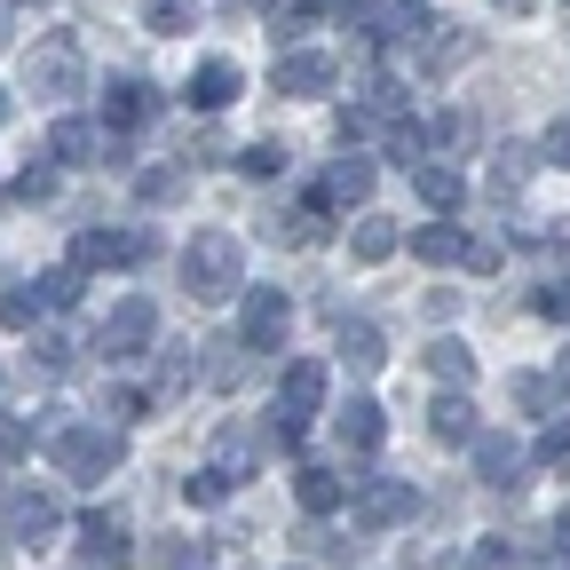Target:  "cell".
<instances>
[{
	"label": "cell",
	"instance_id": "8fae6325",
	"mask_svg": "<svg viewBox=\"0 0 570 570\" xmlns=\"http://www.w3.org/2000/svg\"><path fill=\"white\" fill-rule=\"evenodd\" d=\"M262 230H269L277 246H317V238H333V198H325V190H302L294 206H277Z\"/></svg>",
	"mask_w": 570,
	"mask_h": 570
},
{
	"label": "cell",
	"instance_id": "74e56055",
	"mask_svg": "<svg viewBox=\"0 0 570 570\" xmlns=\"http://www.w3.org/2000/svg\"><path fill=\"white\" fill-rule=\"evenodd\" d=\"M151 412V396L142 389H104V428H127V420H142Z\"/></svg>",
	"mask_w": 570,
	"mask_h": 570
},
{
	"label": "cell",
	"instance_id": "f35d334b",
	"mask_svg": "<svg viewBox=\"0 0 570 570\" xmlns=\"http://www.w3.org/2000/svg\"><path fill=\"white\" fill-rule=\"evenodd\" d=\"M539 468H570V420H547L539 428V452H531Z\"/></svg>",
	"mask_w": 570,
	"mask_h": 570
},
{
	"label": "cell",
	"instance_id": "603a6c76",
	"mask_svg": "<svg viewBox=\"0 0 570 570\" xmlns=\"http://www.w3.org/2000/svg\"><path fill=\"white\" fill-rule=\"evenodd\" d=\"M531 167H539V142H499V159H491V198H515L523 183H531Z\"/></svg>",
	"mask_w": 570,
	"mask_h": 570
},
{
	"label": "cell",
	"instance_id": "9c48e42d",
	"mask_svg": "<svg viewBox=\"0 0 570 570\" xmlns=\"http://www.w3.org/2000/svg\"><path fill=\"white\" fill-rule=\"evenodd\" d=\"M412 515H420V491L412 483H389V475L356 483V523H365V531H404Z\"/></svg>",
	"mask_w": 570,
	"mask_h": 570
},
{
	"label": "cell",
	"instance_id": "5bb4252c",
	"mask_svg": "<svg viewBox=\"0 0 570 570\" xmlns=\"http://www.w3.org/2000/svg\"><path fill=\"white\" fill-rule=\"evenodd\" d=\"M428 32H436V9H428V0H396V9H381V24H373V40L381 48H412V63H420Z\"/></svg>",
	"mask_w": 570,
	"mask_h": 570
},
{
	"label": "cell",
	"instance_id": "d590c367",
	"mask_svg": "<svg viewBox=\"0 0 570 570\" xmlns=\"http://www.w3.org/2000/svg\"><path fill=\"white\" fill-rule=\"evenodd\" d=\"M40 302H48V309H71V302H80V269H71V262L40 269Z\"/></svg>",
	"mask_w": 570,
	"mask_h": 570
},
{
	"label": "cell",
	"instance_id": "680465c9",
	"mask_svg": "<svg viewBox=\"0 0 570 570\" xmlns=\"http://www.w3.org/2000/svg\"><path fill=\"white\" fill-rule=\"evenodd\" d=\"M9 9H24V0H9Z\"/></svg>",
	"mask_w": 570,
	"mask_h": 570
},
{
	"label": "cell",
	"instance_id": "83f0119b",
	"mask_svg": "<svg viewBox=\"0 0 570 570\" xmlns=\"http://www.w3.org/2000/svg\"><path fill=\"white\" fill-rule=\"evenodd\" d=\"M412 190H420V206H436V214H460V198H468V183H460L452 167H436V159L412 175Z\"/></svg>",
	"mask_w": 570,
	"mask_h": 570
},
{
	"label": "cell",
	"instance_id": "db71d44e",
	"mask_svg": "<svg viewBox=\"0 0 570 570\" xmlns=\"http://www.w3.org/2000/svg\"><path fill=\"white\" fill-rule=\"evenodd\" d=\"M9 24H17V9H9V0H0V48H9V40H17Z\"/></svg>",
	"mask_w": 570,
	"mask_h": 570
},
{
	"label": "cell",
	"instance_id": "91938a15",
	"mask_svg": "<svg viewBox=\"0 0 570 570\" xmlns=\"http://www.w3.org/2000/svg\"><path fill=\"white\" fill-rule=\"evenodd\" d=\"M294 570H302V562H294Z\"/></svg>",
	"mask_w": 570,
	"mask_h": 570
},
{
	"label": "cell",
	"instance_id": "11a10c76",
	"mask_svg": "<svg viewBox=\"0 0 570 570\" xmlns=\"http://www.w3.org/2000/svg\"><path fill=\"white\" fill-rule=\"evenodd\" d=\"M554 381H562V389H570V348H562V365H554Z\"/></svg>",
	"mask_w": 570,
	"mask_h": 570
},
{
	"label": "cell",
	"instance_id": "6da1fadb",
	"mask_svg": "<svg viewBox=\"0 0 570 570\" xmlns=\"http://www.w3.org/2000/svg\"><path fill=\"white\" fill-rule=\"evenodd\" d=\"M183 285L198 302H230V294H246V238H230V230H198L190 246H183Z\"/></svg>",
	"mask_w": 570,
	"mask_h": 570
},
{
	"label": "cell",
	"instance_id": "ac0fdd59",
	"mask_svg": "<svg viewBox=\"0 0 570 570\" xmlns=\"http://www.w3.org/2000/svg\"><path fill=\"white\" fill-rule=\"evenodd\" d=\"M468 56H475V24L436 17V32H428V48H420V71H436V80H444V71H460Z\"/></svg>",
	"mask_w": 570,
	"mask_h": 570
},
{
	"label": "cell",
	"instance_id": "f1b7e54d",
	"mask_svg": "<svg viewBox=\"0 0 570 570\" xmlns=\"http://www.w3.org/2000/svg\"><path fill=\"white\" fill-rule=\"evenodd\" d=\"M341 356H348L356 373H381V365H389V341H381V325H365V317H356V325H341Z\"/></svg>",
	"mask_w": 570,
	"mask_h": 570
},
{
	"label": "cell",
	"instance_id": "f546056e",
	"mask_svg": "<svg viewBox=\"0 0 570 570\" xmlns=\"http://www.w3.org/2000/svg\"><path fill=\"white\" fill-rule=\"evenodd\" d=\"M420 365L436 373V381L460 389V381H475V348H468V341H428V348H420Z\"/></svg>",
	"mask_w": 570,
	"mask_h": 570
},
{
	"label": "cell",
	"instance_id": "9f6ffc18",
	"mask_svg": "<svg viewBox=\"0 0 570 570\" xmlns=\"http://www.w3.org/2000/svg\"><path fill=\"white\" fill-rule=\"evenodd\" d=\"M554 531H562V539H554V547H570V508H562V523H554Z\"/></svg>",
	"mask_w": 570,
	"mask_h": 570
},
{
	"label": "cell",
	"instance_id": "8d00e7d4",
	"mask_svg": "<svg viewBox=\"0 0 570 570\" xmlns=\"http://www.w3.org/2000/svg\"><path fill=\"white\" fill-rule=\"evenodd\" d=\"M554 396H562L554 373H515V404H523V412H554Z\"/></svg>",
	"mask_w": 570,
	"mask_h": 570
},
{
	"label": "cell",
	"instance_id": "e0dca14e",
	"mask_svg": "<svg viewBox=\"0 0 570 570\" xmlns=\"http://www.w3.org/2000/svg\"><path fill=\"white\" fill-rule=\"evenodd\" d=\"M80 554H88V570H127L135 562V539H127L119 515H88L80 523Z\"/></svg>",
	"mask_w": 570,
	"mask_h": 570
},
{
	"label": "cell",
	"instance_id": "7bdbcfd3",
	"mask_svg": "<svg viewBox=\"0 0 570 570\" xmlns=\"http://www.w3.org/2000/svg\"><path fill=\"white\" fill-rule=\"evenodd\" d=\"M175 190H183V175H167V167H151V175H135V198H142V206H167Z\"/></svg>",
	"mask_w": 570,
	"mask_h": 570
},
{
	"label": "cell",
	"instance_id": "1f68e13d",
	"mask_svg": "<svg viewBox=\"0 0 570 570\" xmlns=\"http://www.w3.org/2000/svg\"><path fill=\"white\" fill-rule=\"evenodd\" d=\"M24 373L63 381V373H71V341H63V333H32V348H24Z\"/></svg>",
	"mask_w": 570,
	"mask_h": 570
},
{
	"label": "cell",
	"instance_id": "ee69618b",
	"mask_svg": "<svg viewBox=\"0 0 570 570\" xmlns=\"http://www.w3.org/2000/svg\"><path fill=\"white\" fill-rule=\"evenodd\" d=\"M539 159H547V167H570V119H554V127L539 135Z\"/></svg>",
	"mask_w": 570,
	"mask_h": 570
},
{
	"label": "cell",
	"instance_id": "30bf717a",
	"mask_svg": "<svg viewBox=\"0 0 570 570\" xmlns=\"http://www.w3.org/2000/svg\"><path fill=\"white\" fill-rule=\"evenodd\" d=\"M333 80H341V63H333L325 48H285V56H277V71H269V88H277V96H294V104L325 96Z\"/></svg>",
	"mask_w": 570,
	"mask_h": 570
},
{
	"label": "cell",
	"instance_id": "5b68a950",
	"mask_svg": "<svg viewBox=\"0 0 570 570\" xmlns=\"http://www.w3.org/2000/svg\"><path fill=\"white\" fill-rule=\"evenodd\" d=\"M285 333H294V302H285V285H246V294H238V348L269 356V348H285Z\"/></svg>",
	"mask_w": 570,
	"mask_h": 570
},
{
	"label": "cell",
	"instance_id": "d6a6232c",
	"mask_svg": "<svg viewBox=\"0 0 570 570\" xmlns=\"http://www.w3.org/2000/svg\"><path fill=\"white\" fill-rule=\"evenodd\" d=\"M190 389V341H167V356H159V381H151V404H175Z\"/></svg>",
	"mask_w": 570,
	"mask_h": 570
},
{
	"label": "cell",
	"instance_id": "2e32d148",
	"mask_svg": "<svg viewBox=\"0 0 570 570\" xmlns=\"http://www.w3.org/2000/svg\"><path fill=\"white\" fill-rule=\"evenodd\" d=\"M238 88H246V71H238L230 56H206V63L190 71V88H183V96H190L198 111H230V104H238Z\"/></svg>",
	"mask_w": 570,
	"mask_h": 570
},
{
	"label": "cell",
	"instance_id": "4fadbf2b",
	"mask_svg": "<svg viewBox=\"0 0 570 570\" xmlns=\"http://www.w3.org/2000/svg\"><path fill=\"white\" fill-rule=\"evenodd\" d=\"M48 159L56 167H96V159H111V127H96V119H56L48 127Z\"/></svg>",
	"mask_w": 570,
	"mask_h": 570
},
{
	"label": "cell",
	"instance_id": "52a82bcc",
	"mask_svg": "<svg viewBox=\"0 0 570 570\" xmlns=\"http://www.w3.org/2000/svg\"><path fill=\"white\" fill-rule=\"evenodd\" d=\"M151 341H159V302H142V294L111 302L104 325H96V356H142Z\"/></svg>",
	"mask_w": 570,
	"mask_h": 570
},
{
	"label": "cell",
	"instance_id": "44dd1931",
	"mask_svg": "<svg viewBox=\"0 0 570 570\" xmlns=\"http://www.w3.org/2000/svg\"><path fill=\"white\" fill-rule=\"evenodd\" d=\"M412 254H420L428 269H460V262H468V230H460V223H420V230H412Z\"/></svg>",
	"mask_w": 570,
	"mask_h": 570
},
{
	"label": "cell",
	"instance_id": "7a4b0ae2",
	"mask_svg": "<svg viewBox=\"0 0 570 570\" xmlns=\"http://www.w3.org/2000/svg\"><path fill=\"white\" fill-rule=\"evenodd\" d=\"M48 460L71 475V483H104V475H119V460H127V444H119V428H56L48 436Z\"/></svg>",
	"mask_w": 570,
	"mask_h": 570
},
{
	"label": "cell",
	"instance_id": "7dc6e473",
	"mask_svg": "<svg viewBox=\"0 0 570 570\" xmlns=\"http://www.w3.org/2000/svg\"><path fill=\"white\" fill-rule=\"evenodd\" d=\"M333 9H341V17H348V24H365V32H373V24H381V0H333Z\"/></svg>",
	"mask_w": 570,
	"mask_h": 570
},
{
	"label": "cell",
	"instance_id": "3957f363",
	"mask_svg": "<svg viewBox=\"0 0 570 570\" xmlns=\"http://www.w3.org/2000/svg\"><path fill=\"white\" fill-rule=\"evenodd\" d=\"M317 404H325V365H317V356H294V365H285V381H277V404H269V436L294 444L302 428L317 420Z\"/></svg>",
	"mask_w": 570,
	"mask_h": 570
},
{
	"label": "cell",
	"instance_id": "4dcf8cb0",
	"mask_svg": "<svg viewBox=\"0 0 570 570\" xmlns=\"http://www.w3.org/2000/svg\"><path fill=\"white\" fill-rule=\"evenodd\" d=\"M254 436H246V428H223V444H214V475H223V483H246L254 475Z\"/></svg>",
	"mask_w": 570,
	"mask_h": 570
},
{
	"label": "cell",
	"instance_id": "8992f818",
	"mask_svg": "<svg viewBox=\"0 0 570 570\" xmlns=\"http://www.w3.org/2000/svg\"><path fill=\"white\" fill-rule=\"evenodd\" d=\"M0 523H9L17 547H48L63 531V499L40 491V483H9V491H0Z\"/></svg>",
	"mask_w": 570,
	"mask_h": 570
},
{
	"label": "cell",
	"instance_id": "4316f807",
	"mask_svg": "<svg viewBox=\"0 0 570 570\" xmlns=\"http://www.w3.org/2000/svg\"><path fill=\"white\" fill-rule=\"evenodd\" d=\"M317 9H325V0H269V40H277V56L317 24Z\"/></svg>",
	"mask_w": 570,
	"mask_h": 570
},
{
	"label": "cell",
	"instance_id": "277c9868",
	"mask_svg": "<svg viewBox=\"0 0 570 570\" xmlns=\"http://www.w3.org/2000/svg\"><path fill=\"white\" fill-rule=\"evenodd\" d=\"M24 88L40 96V104H71L88 88V71H80V40L71 32H48L40 48H32V63H24Z\"/></svg>",
	"mask_w": 570,
	"mask_h": 570
},
{
	"label": "cell",
	"instance_id": "ba28073f",
	"mask_svg": "<svg viewBox=\"0 0 570 570\" xmlns=\"http://www.w3.org/2000/svg\"><path fill=\"white\" fill-rule=\"evenodd\" d=\"M159 246L151 238H142V230H80V238H71V269H127V262H151Z\"/></svg>",
	"mask_w": 570,
	"mask_h": 570
},
{
	"label": "cell",
	"instance_id": "7c38bea8",
	"mask_svg": "<svg viewBox=\"0 0 570 570\" xmlns=\"http://www.w3.org/2000/svg\"><path fill=\"white\" fill-rule=\"evenodd\" d=\"M468 460H475V483H491V491H515V483H523V468H531V452H523L515 436H499V428H475Z\"/></svg>",
	"mask_w": 570,
	"mask_h": 570
},
{
	"label": "cell",
	"instance_id": "ffe728a7",
	"mask_svg": "<svg viewBox=\"0 0 570 570\" xmlns=\"http://www.w3.org/2000/svg\"><path fill=\"white\" fill-rule=\"evenodd\" d=\"M373 183H381V167H373V159H333L317 190H325L333 206H365V198H373Z\"/></svg>",
	"mask_w": 570,
	"mask_h": 570
},
{
	"label": "cell",
	"instance_id": "f907efd6",
	"mask_svg": "<svg viewBox=\"0 0 570 570\" xmlns=\"http://www.w3.org/2000/svg\"><path fill=\"white\" fill-rule=\"evenodd\" d=\"M468 570H508V547H491V539H483V547L468 554Z\"/></svg>",
	"mask_w": 570,
	"mask_h": 570
},
{
	"label": "cell",
	"instance_id": "60d3db41",
	"mask_svg": "<svg viewBox=\"0 0 570 570\" xmlns=\"http://www.w3.org/2000/svg\"><path fill=\"white\" fill-rule=\"evenodd\" d=\"M238 167H246V175H262V183H269V175H277V167H285V142H246V151H238Z\"/></svg>",
	"mask_w": 570,
	"mask_h": 570
},
{
	"label": "cell",
	"instance_id": "d6986e66",
	"mask_svg": "<svg viewBox=\"0 0 570 570\" xmlns=\"http://www.w3.org/2000/svg\"><path fill=\"white\" fill-rule=\"evenodd\" d=\"M294 499H302V515H333L341 499H348V475H341V468L302 460V468H294Z\"/></svg>",
	"mask_w": 570,
	"mask_h": 570
},
{
	"label": "cell",
	"instance_id": "e575fe53",
	"mask_svg": "<svg viewBox=\"0 0 570 570\" xmlns=\"http://www.w3.org/2000/svg\"><path fill=\"white\" fill-rule=\"evenodd\" d=\"M40 309H48V302H40V285H17V294H0V325H9V333H32Z\"/></svg>",
	"mask_w": 570,
	"mask_h": 570
},
{
	"label": "cell",
	"instance_id": "7402d4cb",
	"mask_svg": "<svg viewBox=\"0 0 570 570\" xmlns=\"http://www.w3.org/2000/svg\"><path fill=\"white\" fill-rule=\"evenodd\" d=\"M428 428H436L444 444H475V396H460V389L428 396Z\"/></svg>",
	"mask_w": 570,
	"mask_h": 570
},
{
	"label": "cell",
	"instance_id": "836d02e7",
	"mask_svg": "<svg viewBox=\"0 0 570 570\" xmlns=\"http://www.w3.org/2000/svg\"><path fill=\"white\" fill-rule=\"evenodd\" d=\"M142 32H151V40H183L190 9H183V0H142Z\"/></svg>",
	"mask_w": 570,
	"mask_h": 570
},
{
	"label": "cell",
	"instance_id": "cb8c5ba5",
	"mask_svg": "<svg viewBox=\"0 0 570 570\" xmlns=\"http://www.w3.org/2000/svg\"><path fill=\"white\" fill-rule=\"evenodd\" d=\"M381 428H389V420H381L373 396H348V404H341V452H381Z\"/></svg>",
	"mask_w": 570,
	"mask_h": 570
},
{
	"label": "cell",
	"instance_id": "bcb514c9",
	"mask_svg": "<svg viewBox=\"0 0 570 570\" xmlns=\"http://www.w3.org/2000/svg\"><path fill=\"white\" fill-rule=\"evenodd\" d=\"M223 491H230V483H223V475H214V468L183 483V499H190V508H214V499H223Z\"/></svg>",
	"mask_w": 570,
	"mask_h": 570
},
{
	"label": "cell",
	"instance_id": "d4e9b609",
	"mask_svg": "<svg viewBox=\"0 0 570 570\" xmlns=\"http://www.w3.org/2000/svg\"><path fill=\"white\" fill-rule=\"evenodd\" d=\"M428 142H436V135H428V119H396V127L381 135V151H389L404 175H420V167H428Z\"/></svg>",
	"mask_w": 570,
	"mask_h": 570
},
{
	"label": "cell",
	"instance_id": "f5cc1de1",
	"mask_svg": "<svg viewBox=\"0 0 570 570\" xmlns=\"http://www.w3.org/2000/svg\"><path fill=\"white\" fill-rule=\"evenodd\" d=\"M491 9H499V17H523V9H539V0H491Z\"/></svg>",
	"mask_w": 570,
	"mask_h": 570
},
{
	"label": "cell",
	"instance_id": "f6af8a7d",
	"mask_svg": "<svg viewBox=\"0 0 570 570\" xmlns=\"http://www.w3.org/2000/svg\"><path fill=\"white\" fill-rule=\"evenodd\" d=\"M48 190H56V159H40V167L17 175V198H48Z\"/></svg>",
	"mask_w": 570,
	"mask_h": 570
},
{
	"label": "cell",
	"instance_id": "9a60e30c",
	"mask_svg": "<svg viewBox=\"0 0 570 570\" xmlns=\"http://www.w3.org/2000/svg\"><path fill=\"white\" fill-rule=\"evenodd\" d=\"M151 111H159V88H151V80H135V71H119V80L104 88V127H111V135L142 127Z\"/></svg>",
	"mask_w": 570,
	"mask_h": 570
},
{
	"label": "cell",
	"instance_id": "6f0895ef",
	"mask_svg": "<svg viewBox=\"0 0 570 570\" xmlns=\"http://www.w3.org/2000/svg\"><path fill=\"white\" fill-rule=\"evenodd\" d=\"M0 119H9V96H0Z\"/></svg>",
	"mask_w": 570,
	"mask_h": 570
},
{
	"label": "cell",
	"instance_id": "ab89813d",
	"mask_svg": "<svg viewBox=\"0 0 570 570\" xmlns=\"http://www.w3.org/2000/svg\"><path fill=\"white\" fill-rule=\"evenodd\" d=\"M24 452H32V428H24L17 412H0V468H17Z\"/></svg>",
	"mask_w": 570,
	"mask_h": 570
},
{
	"label": "cell",
	"instance_id": "484cf974",
	"mask_svg": "<svg viewBox=\"0 0 570 570\" xmlns=\"http://www.w3.org/2000/svg\"><path fill=\"white\" fill-rule=\"evenodd\" d=\"M396 246H404V230L389 223V214H365V223L348 230V254H356V262H389Z\"/></svg>",
	"mask_w": 570,
	"mask_h": 570
},
{
	"label": "cell",
	"instance_id": "b9f144b4",
	"mask_svg": "<svg viewBox=\"0 0 570 570\" xmlns=\"http://www.w3.org/2000/svg\"><path fill=\"white\" fill-rule=\"evenodd\" d=\"M531 309H539V317H570V277H547V285H531Z\"/></svg>",
	"mask_w": 570,
	"mask_h": 570
},
{
	"label": "cell",
	"instance_id": "816d5d0a",
	"mask_svg": "<svg viewBox=\"0 0 570 570\" xmlns=\"http://www.w3.org/2000/svg\"><path fill=\"white\" fill-rule=\"evenodd\" d=\"M539 570H570V547H547V554H539Z\"/></svg>",
	"mask_w": 570,
	"mask_h": 570
},
{
	"label": "cell",
	"instance_id": "681fc988",
	"mask_svg": "<svg viewBox=\"0 0 570 570\" xmlns=\"http://www.w3.org/2000/svg\"><path fill=\"white\" fill-rule=\"evenodd\" d=\"M206 381H214V389H238V356H223V348H214V365H206Z\"/></svg>",
	"mask_w": 570,
	"mask_h": 570
},
{
	"label": "cell",
	"instance_id": "c3c4849f",
	"mask_svg": "<svg viewBox=\"0 0 570 570\" xmlns=\"http://www.w3.org/2000/svg\"><path fill=\"white\" fill-rule=\"evenodd\" d=\"M460 269H499V238H468V262Z\"/></svg>",
	"mask_w": 570,
	"mask_h": 570
}]
</instances>
